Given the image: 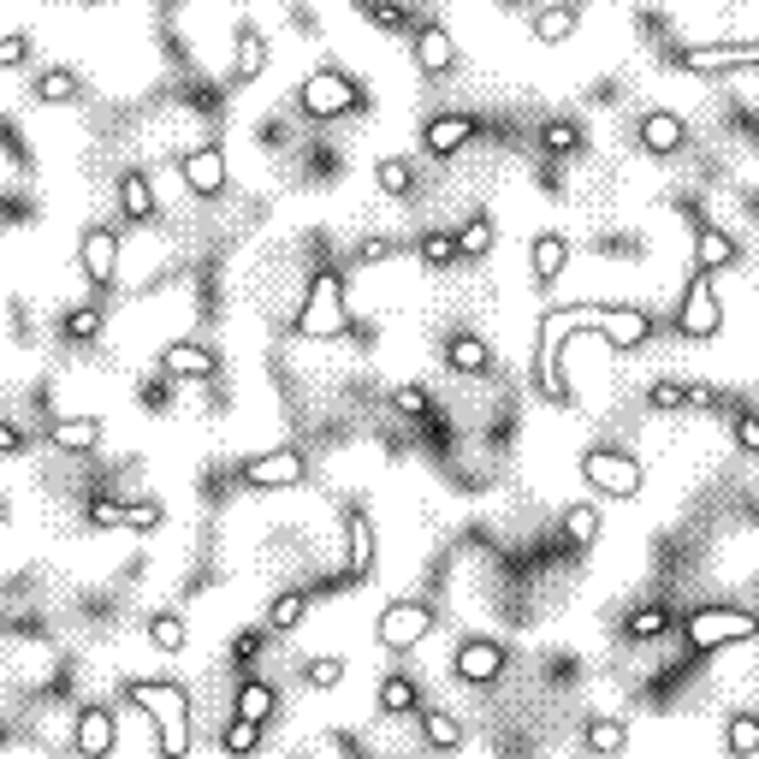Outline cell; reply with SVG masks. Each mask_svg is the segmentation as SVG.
<instances>
[{"instance_id": "1", "label": "cell", "mask_w": 759, "mask_h": 759, "mask_svg": "<svg viewBox=\"0 0 759 759\" xmlns=\"http://www.w3.org/2000/svg\"><path fill=\"white\" fill-rule=\"evenodd\" d=\"M599 326V338L611 344V351H641L652 338V315L647 308H606V303H576V308H546L540 315V351H534V386H540V398L551 404H569V386L558 374V344Z\"/></svg>"}, {"instance_id": "2", "label": "cell", "mask_w": 759, "mask_h": 759, "mask_svg": "<svg viewBox=\"0 0 759 759\" xmlns=\"http://www.w3.org/2000/svg\"><path fill=\"white\" fill-rule=\"evenodd\" d=\"M125 700L143 706L154 718V730H161V759H184L190 753V700L179 682H154V677H136L125 682Z\"/></svg>"}, {"instance_id": "3", "label": "cell", "mask_w": 759, "mask_h": 759, "mask_svg": "<svg viewBox=\"0 0 759 759\" xmlns=\"http://www.w3.org/2000/svg\"><path fill=\"white\" fill-rule=\"evenodd\" d=\"M682 635H688V647H695V652H718V647L753 641V635H759V617L741 611V606H700V611L682 624Z\"/></svg>"}, {"instance_id": "4", "label": "cell", "mask_w": 759, "mask_h": 759, "mask_svg": "<svg viewBox=\"0 0 759 759\" xmlns=\"http://www.w3.org/2000/svg\"><path fill=\"white\" fill-rule=\"evenodd\" d=\"M291 333H297V338L344 333V285H338V273H315V280H308V297L297 308V321H291Z\"/></svg>"}, {"instance_id": "5", "label": "cell", "mask_w": 759, "mask_h": 759, "mask_svg": "<svg viewBox=\"0 0 759 759\" xmlns=\"http://www.w3.org/2000/svg\"><path fill=\"white\" fill-rule=\"evenodd\" d=\"M362 95L351 78L344 72H333V65H321V72H308L303 83H297V108L308 113V119H338V113H356L362 108Z\"/></svg>"}, {"instance_id": "6", "label": "cell", "mask_w": 759, "mask_h": 759, "mask_svg": "<svg viewBox=\"0 0 759 759\" xmlns=\"http://www.w3.org/2000/svg\"><path fill=\"white\" fill-rule=\"evenodd\" d=\"M581 480H588L594 493L606 498H641V463L629 452H606V445H594V452H581Z\"/></svg>"}, {"instance_id": "7", "label": "cell", "mask_w": 759, "mask_h": 759, "mask_svg": "<svg viewBox=\"0 0 759 759\" xmlns=\"http://www.w3.org/2000/svg\"><path fill=\"white\" fill-rule=\"evenodd\" d=\"M427 629H434V606L427 599H392L374 624V641H380V652H409L427 641Z\"/></svg>"}, {"instance_id": "8", "label": "cell", "mask_w": 759, "mask_h": 759, "mask_svg": "<svg viewBox=\"0 0 759 759\" xmlns=\"http://www.w3.org/2000/svg\"><path fill=\"white\" fill-rule=\"evenodd\" d=\"M78 267H83V280L95 285V297H108L113 280H119V232L113 226H90L78 237Z\"/></svg>"}, {"instance_id": "9", "label": "cell", "mask_w": 759, "mask_h": 759, "mask_svg": "<svg viewBox=\"0 0 759 759\" xmlns=\"http://www.w3.org/2000/svg\"><path fill=\"white\" fill-rule=\"evenodd\" d=\"M677 72H748L759 65V37L753 42H712V48H677L670 54Z\"/></svg>"}, {"instance_id": "10", "label": "cell", "mask_w": 759, "mask_h": 759, "mask_svg": "<svg viewBox=\"0 0 759 759\" xmlns=\"http://www.w3.org/2000/svg\"><path fill=\"white\" fill-rule=\"evenodd\" d=\"M718 326H723V303H718L712 280H706V273H695V280H688V291H682V308H677V333H682V338H712Z\"/></svg>"}, {"instance_id": "11", "label": "cell", "mask_w": 759, "mask_h": 759, "mask_svg": "<svg viewBox=\"0 0 759 759\" xmlns=\"http://www.w3.org/2000/svg\"><path fill=\"white\" fill-rule=\"evenodd\" d=\"M244 487H255V493H280V487H303L308 480V463L297 457V452H262V457H244Z\"/></svg>"}, {"instance_id": "12", "label": "cell", "mask_w": 759, "mask_h": 759, "mask_svg": "<svg viewBox=\"0 0 759 759\" xmlns=\"http://www.w3.org/2000/svg\"><path fill=\"white\" fill-rule=\"evenodd\" d=\"M452 677L469 682V688L498 682V677H505V647L487 641V635H469V641H457V652H452Z\"/></svg>"}, {"instance_id": "13", "label": "cell", "mask_w": 759, "mask_h": 759, "mask_svg": "<svg viewBox=\"0 0 759 759\" xmlns=\"http://www.w3.org/2000/svg\"><path fill=\"white\" fill-rule=\"evenodd\" d=\"M179 179L190 196H220L226 190V149L220 143H196L179 154Z\"/></svg>"}, {"instance_id": "14", "label": "cell", "mask_w": 759, "mask_h": 759, "mask_svg": "<svg viewBox=\"0 0 759 759\" xmlns=\"http://www.w3.org/2000/svg\"><path fill=\"white\" fill-rule=\"evenodd\" d=\"M113 748H119V718L108 706H83L78 730H72V753L78 759H113Z\"/></svg>"}, {"instance_id": "15", "label": "cell", "mask_w": 759, "mask_h": 759, "mask_svg": "<svg viewBox=\"0 0 759 759\" xmlns=\"http://www.w3.org/2000/svg\"><path fill=\"white\" fill-rule=\"evenodd\" d=\"M161 374L166 380H214L220 374V356L209 351V344H196V338H172L166 351H161Z\"/></svg>"}, {"instance_id": "16", "label": "cell", "mask_w": 759, "mask_h": 759, "mask_svg": "<svg viewBox=\"0 0 759 759\" xmlns=\"http://www.w3.org/2000/svg\"><path fill=\"white\" fill-rule=\"evenodd\" d=\"M416 65H422L427 78H445V72H452V65H457V42H452V30L434 24V19L416 24Z\"/></svg>"}, {"instance_id": "17", "label": "cell", "mask_w": 759, "mask_h": 759, "mask_svg": "<svg viewBox=\"0 0 759 759\" xmlns=\"http://www.w3.org/2000/svg\"><path fill=\"white\" fill-rule=\"evenodd\" d=\"M427 154H439V161H452V154L463 143H475V119L469 113H439V119H427Z\"/></svg>"}, {"instance_id": "18", "label": "cell", "mask_w": 759, "mask_h": 759, "mask_svg": "<svg viewBox=\"0 0 759 759\" xmlns=\"http://www.w3.org/2000/svg\"><path fill=\"white\" fill-rule=\"evenodd\" d=\"M682 143H688V125L677 113H665V108L641 113V149L647 154H682Z\"/></svg>"}, {"instance_id": "19", "label": "cell", "mask_w": 759, "mask_h": 759, "mask_svg": "<svg viewBox=\"0 0 759 759\" xmlns=\"http://www.w3.org/2000/svg\"><path fill=\"white\" fill-rule=\"evenodd\" d=\"M267 72V37L255 24H237V54H232V83L244 90V83H255Z\"/></svg>"}, {"instance_id": "20", "label": "cell", "mask_w": 759, "mask_h": 759, "mask_svg": "<svg viewBox=\"0 0 759 759\" xmlns=\"http://www.w3.org/2000/svg\"><path fill=\"white\" fill-rule=\"evenodd\" d=\"M445 368H452V374H487L493 368V344L480 333H452V338H445Z\"/></svg>"}, {"instance_id": "21", "label": "cell", "mask_w": 759, "mask_h": 759, "mask_svg": "<svg viewBox=\"0 0 759 759\" xmlns=\"http://www.w3.org/2000/svg\"><path fill=\"white\" fill-rule=\"evenodd\" d=\"M528 267H534V285H551L569 267V237L564 232H540V237H534V250H528Z\"/></svg>"}, {"instance_id": "22", "label": "cell", "mask_w": 759, "mask_h": 759, "mask_svg": "<svg viewBox=\"0 0 759 759\" xmlns=\"http://www.w3.org/2000/svg\"><path fill=\"white\" fill-rule=\"evenodd\" d=\"M119 214H125L131 226H149L154 220V179L149 172H125V179H119Z\"/></svg>"}, {"instance_id": "23", "label": "cell", "mask_w": 759, "mask_h": 759, "mask_svg": "<svg viewBox=\"0 0 759 759\" xmlns=\"http://www.w3.org/2000/svg\"><path fill=\"white\" fill-rule=\"evenodd\" d=\"M581 748L594 759H624L629 748V723L624 718H588V730H581Z\"/></svg>"}, {"instance_id": "24", "label": "cell", "mask_w": 759, "mask_h": 759, "mask_svg": "<svg viewBox=\"0 0 759 759\" xmlns=\"http://www.w3.org/2000/svg\"><path fill=\"white\" fill-rule=\"evenodd\" d=\"M101 427H108L101 416H65V422L48 427V439H54L60 452H95V445H101Z\"/></svg>"}, {"instance_id": "25", "label": "cell", "mask_w": 759, "mask_h": 759, "mask_svg": "<svg viewBox=\"0 0 759 759\" xmlns=\"http://www.w3.org/2000/svg\"><path fill=\"white\" fill-rule=\"evenodd\" d=\"M723 267H736V237L730 232H700L695 237V273H723Z\"/></svg>"}, {"instance_id": "26", "label": "cell", "mask_w": 759, "mask_h": 759, "mask_svg": "<svg viewBox=\"0 0 759 759\" xmlns=\"http://www.w3.org/2000/svg\"><path fill=\"white\" fill-rule=\"evenodd\" d=\"M273 706H280V695L262 682V677H244L237 682V700H232V718H250V723H267Z\"/></svg>"}, {"instance_id": "27", "label": "cell", "mask_w": 759, "mask_h": 759, "mask_svg": "<svg viewBox=\"0 0 759 759\" xmlns=\"http://www.w3.org/2000/svg\"><path fill=\"white\" fill-rule=\"evenodd\" d=\"M534 42H569V37H576V24H581V12L576 7H540V12H534Z\"/></svg>"}, {"instance_id": "28", "label": "cell", "mask_w": 759, "mask_h": 759, "mask_svg": "<svg viewBox=\"0 0 759 759\" xmlns=\"http://www.w3.org/2000/svg\"><path fill=\"white\" fill-rule=\"evenodd\" d=\"M368 569H374V523L351 510V569H344V581H362Z\"/></svg>"}, {"instance_id": "29", "label": "cell", "mask_w": 759, "mask_h": 759, "mask_svg": "<svg viewBox=\"0 0 759 759\" xmlns=\"http://www.w3.org/2000/svg\"><path fill=\"white\" fill-rule=\"evenodd\" d=\"M380 712L404 718V712H422V688L404 677V670H392L386 682H380Z\"/></svg>"}, {"instance_id": "30", "label": "cell", "mask_w": 759, "mask_h": 759, "mask_svg": "<svg viewBox=\"0 0 759 759\" xmlns=\"http://www.w3.org/2000/svg\"><path fill=\"white\" fill-rule=\"evenodd\" d=\"M670 624H677L670 606H641V611L624 617V635H629V641H659V635H670Z\"/></svg>"}, {"instance_id": "31", "label": "cell", "mask_w": 759, "mask_h": 759, "mask_svg": "<svg viewBox=\"0 0 759 759\" xmlns=\"http://www.w3.org/2000/svg\"><path fill=\"white\" fill-rule=\"evenodd\" d=\"M37 95H42V101H54V108H65V101H78V95H83V78L72 72V65H48V72L37 78Z\"/></svg>"}, {"instance_id": "32", "label": "cell", "mask_w": 759, "mask_h": 759, "mask_svg": "<svg viewBox=\"0 0 759 759\" xmlns=\"http://www.w3.org/2000/svg\"><path fill=\"white\" fill-rule=\"evenodd\" d=\"M422 736H427V748H439V753H457L463 748V723L452 712H434V706L422 712Z\"/></svg>"}, {"instance_id": "33", "label": "cell", "mask_w": 759, "mask_h": 759, "mask_svg": "<svg viewBox=\"0 0 759 759\" xmlns=\"http://www.w3.org/2000/svg\"><path fill=\"white\" fill-rule=\"evenodd\" d=\"M564 540L576 546V551H588L599 540V510L594 505H569L564 510Z\"/></svg>"}, {"instance_id": "34", "label": "cell", "mask_w": 759, "mask_h": 759, "mask_svg": "<svg viewBox=\"0 0 759 759\" xmlns=\"http://www.w3.org/2000/svg\"><path fill=\"white\" fill-rule=\"evenodd\" d=\"M493 244H498V232H493L487 214H469V220L457 226V250L475 255V262H480V255H493Z\"/></svg>"}, {"instance_id": "35", "label": "cell", "mask_w": 759, "mask_h": 759, "mask_svg": "<svg viewBox=\"0 0 759 759\" xmlns=\"http://www.w3.org/2000/svg\"><path fill=\"white\" fill-rule=\"evenodd\" d=\"M374 184L386 190V196H409V184H416V166H409L404 154H386V161H374Z\"/></svg>"}, {"instance_id": "36", "label": "cell", "mask_w": 759, "mask_h": 759, "mask_svg": "<svg viewBox=\"0 0 759 759\" xmlns=\"http://www.w3.org/2000/svg\"><path fill=\"white\" fill-rule=\"evenodd\" d=\"M723 748H730V759H753L759 753V718L753 712H736L730 730H723Z\"/></svg>"}, {"instance_id": "37", "label": "cell", "mask_w": 759, "mask_h": 759, "mask_svg": "<svg viewBox=\"0 0 759 759\" xmlns=\"http://www.w3.org/2000/svg\"><path fill=\"white\" fill-rule=\"evenodd\" d=\"M184 635H190V629H184L179 611H154V617H149V647H154V652H179Z\"/></svg>"}, {"instance_id": "38", "label": "cell", "mask_w": 759, "mask_h": 759, "mask_svg": "<svg viewBox=\"0 0 759 759\" xmlns=\"http://www.w3.org/2000/svg\"><path fill=\"white\" fill-rule=\"evenodd\" d=\"M220 748H226L232 759H250L255 748H262V723H250V718H232V723H226V736H220Z\"/></svg>"}, {"instance_id": "39", "label": "cell", "mask_w": 759, "mask_h": 759, "mask_svg": "<svg viewBox=\"0 0 759 759\" xmlns=\"http://www.w3.org/2000/svg\"><path fill=\"white\" fill-rule=\"evenodd\" d=\"M303 611H308V594H280V599H273V606H267V629L291 635V629L303 624Z\"/></svg>"}, {"instance_id": "40", "label": "cell", "mask_w": 759, "mask_h": 759, "mask_svg": "<svg viewBox=\"0 0 759 759\" xmlns=\"http://www.w3.org/2000/svg\"><path fill=\"white\" fill-rule=\"evenodd\" d=\"M416 250H422V262H427V267H452L457 255H463V250H457V232H422V244H416Z\"/></svg>"}, {"instance_id": "41", "label": "cell", "mask_w": 759, "mask_h": 759, "mask_svg": "<svg viewBox=\"0 0 759 759\" xmlns=\"http://www.w3.org/2000/svg\"><path fill=\"white\" fill-rule=\"evenodd\" d=\"M60 333L65 338H95L101 333V303H83V308H65V315H60Z\"/></svg>"}, {"instance_id": "42", "label": "cell", "mask_w": 759, "mask_h": 759, "mask_svg": "<svg viewBox=\"0 0 759 759\" xmlns=\"http://www.w3.org/2000/svg\"><path fill=\"white\" fill-rule=\"evenodd\" d=\"M540 149L546 154H576L581 149V131L569 125V119H546V125H540Z\"/></svg>"}, {"instance_id": "43", "label": "cell", "mask_w": 759, "mask_h": 759, "mask_svg": "<svg viewBox=\"0 0 759 759\" xmlns=\"http://www.w3.org/2000/svg\"><path fill=\"white\" fill-rule=\"evenodd\" d=\"M356 12H362V24H374V30H409V24H416L404 7H380V0H362Z\"/></svg>"}, {"instance_id": "44", "label": "cell", "mask_w": 759, "mask_h": 759, "mask_svg": "<svg viewBox=\"0 0 759 759\" xmlns=\"http://www.w3.org/2000/svg\"><path fill=\"white\" fill-rule=\"evenodd\" d=\"M647 404L652 409H688V380H652Z\"/></svg>"}, {"instance_id": "45", "label": "cell", "mask_w": 759, "mask_h": 759, "mask_svg": "<svg viewBox=\"0 0 759 759\" xmlns=\"http://www.w3.org/2000/svg\"><path fill=\"white\" fill-rule=\"evenodd\" d=\"M344 682V659L326 652V659H308V688H338Z\"/></svg>"}, {"instance_id": "46", "label": "cell", "mask_w": 759, "mask_h": 759, "mask_svg": "<svg viewBox=\"0 0 759 759\" xmlns=\"http://www.w3.org/2000/svg\"><path fill=\"white\" fill-rule=\"evenodd\" d=\"M161 523H166V510L154 505V498H143V505H131V510H125V528H136V534H154Z\"/></svg>"}, {"instance_id": "47", "label": "cell", "mask_w": 759, "mask_h": 759, "mask_svg": "<svg viewBox=\"0 0 759 759\" xmlns=\"http://www.w3.org/2000/svg\"><path fill=\"white\" fill-rule=\"evenodd\" d=\"M392 409H398V416H434V404H427L422 386H398L392 392Z\"/></svg>"}, {"instance_id": "48", "label": "cell", "mask_w": 759, "mask_h": 759, "mask_svg": "<svg viewBox=\"0 0 759 759\" xmlns=\"http://www.w3.org/2000/svg\"><path fill=\"white\" fill-rule=\"evenodd\" d=\"M125 510L131 505H119V498H90V523L95 528H125Z\"/></svg>"}, {"instance_id": "49", "label": "cell", "mask_w": 759, "mask_h": 759, "mask_svg": "<svg viewBox=\"0 0 759 759\" xmlns=\"http://www.w3.org/2000/svg\"><path fill=\"white\" fill-rule=\"evenodd\" d=\"M24 60H30V37L24 30H7V37H0V65L12 72V65H24Z\"/></svg>"}, {"instance_id": "50", "label": "cell", "mask_w": 759, "mask_h": 759, "mask_svg": "<svg viewBox=\"0 0 759 759\" xmlns=\"http://www.w3.org/2000/svg\"><path fill=\"white\" fill-rule=\"evenodd\" d=\"M736 445H741L748 457H759V416H741V422H736Z\"/></svg>"}, {"instance_id": "51", "label": "cell", "mask_w": 759, "mask_h": 759, "mask_svg": "<svg viewBox=\"0 0 759 759\" xmlns=\"http://www.w3.org/2000/svg\"><path fill=\"white\" fill-rule=\"evenodd\" d=\"M232 652H237V659H255V652H262V629H237Z\"/></svg>"}, {"instance_id": "52", "label": "cell", "mask_w": 759, "mask_h": 759, "mask_svg": "<svg viewBox=\"0 0 759 759\" xmlns=\"http://www.w3.org/2000/svg\"><path fill=\"white\" fill-rule=\"evenodd\" d=\"M386 255H392V237H368V244H362V262H368V267H380Z\"/></svg>"}, {"instance_id": "53", "label": "cell", "mask_w": 759, "mask_h": 759, "mask_svg": "<svg viewBox=\"0 0 759 759\" xmlns=\"http://www.w3.org/2000/svg\"><path fill=\"white\" fill-rule=\"evenodd\" d=\"M0 452H7V457L24 452V434H19V427H0Z\"/></svg>"}, {"instance_id": "54", "label": "cell", "mask_w": 759, "mask_h": 759, "mask_svg": "<svg viewBox=\"0 0 759 759\" xmlns=\"http://www.w3.org/2000/svg\"><path fill=\"white\" fill-rule=\"evenodd\" d=\"M688 404H695V409H712L718 392H712V386H688Z\"/></svg>"}]
</instances>
